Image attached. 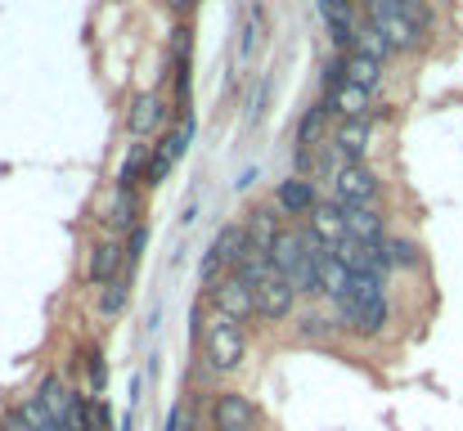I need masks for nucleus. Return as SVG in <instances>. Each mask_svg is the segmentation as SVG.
<instances>
[{
	"mask_svg": "<svg viewBox=\"0 0 463 431\" xmlns=\"http://www.w3.org/2000/svg\"><path fill=\"white\" fill-rule=\"evenodd\" d=\"M198 351H203L212 373H239L243 360H248V328L225 319V314H212V319H203Z\"/></svg>",
	"mask_w": 463,
	"mask_h": 431,
	"instance_id": "f257e3e1",
	"label": "nucleus"
},
{
	"mask_svg": "<svg viewBox=\"0 0 463 431\" xmlns=\"http://www.w3.org/2000/svg\"><path fill=\"white\" fill-rule=\"evenodd\" d=\"M333 180V202L337 207H378L383 198V180L369 162H337Z\"/></svg>",
	"mask_w": 463,
	"mask_h": 431,
	"instance_id": "f03ea898",
	"label": "nucleus"
},
{
	"mask_svg": "<svg viewBox=\"0 0 463 431\" xmlns=\"http://www.w3.org/2000/svg\"><path fill=\"white\" fill-rule=\"evenodd\" d=\"M333 310H337V323H346L360 337H378L387 328V319H392L387 296H355V292H346L342 301H333Z\"/></svg>",
	"mask_w": 463,
	"mask_h": 431,
	"instance_id": "7ed1b4c3",
	"label": "nucleus"
},
{
	"mask_svg": "<svg viewBox=\"0 0 463 431\" xmlns=\"http://www.w3.org/2000/svg\"><path fill=\"white\" fill-rule=\"evenodd\" d=\"M207 423H212V431H261V409L243 391H216Z\"/></svg>",
	"mask_w": 463,
	"mask_h": 431,
	"instance_id": "20e7f679",
	"label": "nucleus"
},
{
	"mask_svg": "<svg viewBox=\"0 0 463 431\" xmlns=\"http://www.w3.org/2000/svg\"><path fill=\"white\" fill-rule=\"evenodd\" d=\"M207 301H212V314H225L234 323L257 319V296H252V287L243 284L239 275H221V284L207 287Z\"/></svg>",
	"mask_w": 463,
	"mask_h": 431,
	"instance_id": "39448f33",
	"label": "nucleus"
},
{
	"mask_svg": "<svg viewBox=\"0 0 463 431\" xmlns=\"http://www.w3.org/2000/svg\"><path fill=\"white\" fill-rule=\"evenodd\" d=\"M252 296H257V319H266V323L288 319V314H293V305H298V292H293V284H288L284 275L261 279V284L252 287Z\"/></svg>",
	"mask_w": 463,
	"mask_h": 431,
	"instance_id": "423d86ee",
	"label": "nucleus"
},
{
	"mask_svg": "<svg viewBox=\"0 0 463 431\" xmlns=\"http://www.w3.org/2000/svg\"><path fill=\"white\" fill-rule=\"evenodd\" d=\"M319 18L337 45V54H351L355 50V27H360V14H355V0H319Z\"/></svg>",
	"mask_w": 463,
	"mask_h": 431,
	"instance_id": "0eeeda50",
	"label": "nucleus"
},
{
	"mask_svg": "<svg viewBox=\"0 0 463 431\" xmlns=\"http://www.w3.org/2000/svg\"><path fill=\"white\" fill-rule=\"evenodd\" d=\"M307 234L319 243V248H337V243H346V211H342L337 202L319 198V202L310 207V216H307Z\"/></svg>",
	"mask_w": 463,
	"mask_h": 431,
	"instance_id": "6e6552de",
	"label": "nucleus"
},
{
	"mask_svg": "<svg viewBox=\"0 0 463 431\" xmlns=\"http://www.w3.org/2000/svg\"><path fill=\"white\" fill-rule=\"evenodd\" d=\"M369 140H373V122L369 117H351V122L333 126L328 148L337 153V162H364L369 157Z\"/></svg>",
	"mask_w": 463,
	"mask_h": 431,
	"instance_id": "1a4fd4ad",
	"label": "nucleus"
},
{
	"mask_svg": "<svg viewBox=\"0 0 463 431\" xmlns=\"http://www.w3.org/2000/svg\"><path fill=\"white\" fill-rule=\"evenodd\" d=\"M369 23L387 36V45L396 50V54H414V50H423L428 45V32L419 27V23H410V18H401V14H369Z\"/></svg>",
	"mask_w": 463,
	"mask_h": 431,
	"instance_id": "9d476101",
	"label": "nucleus"
},
{
	"mask_svg": "<svg viewBox=\"0 0 463 431\" xmlns=\"http://www.w3.org/2000/svg\"><path fill=\"white\" fill-rule=\"evenodd\" d=\"M127 275V248L118 243V239H99L95 248H90V266H86V279L95 287H109L113 279H122Z\"/></svg>",
	"mask_w": 463,
	"mask_h": 431,
	"instance_id": "9b49d317",
	"label": "nucleus"
},
{
	"mask_svg": "<svg viewBox=\"0 0 463 431\" xmlns=\"http://www.w3.org/2000/svg\"><path fill=\"white\" fill-rule=\"evenodd\" d=\"M189 136H194V126L184 122L180 131H166L162 140L154 144V157H149V171H145V184H162L166 175H171V166L184 157V148H189Z\"/></svg>",
	"mask_w": 463,
	"mask_h": 431,
	"instance_id": "f8f14e48",
	"label": "nucleus"
},
{
	"mask_svg": "<svg viewBox=\"0 0 463 431\" xmlns=\"http://www.w3.org/2000/svg\"><path fill=\"white\" fill-rule=\"evenodd\" d=\"M315 279H319V296H328V301H342L351 292V270L333 257V248L315 252Z\"/></svg>",
	"mask_w": 463,
	"mask_h": 431,
	"instance_id": "ddd939ff",
	"label": "nucleus"
},
{
	"mask_svg": "<svg viewBox=\"0 0 463 431\" xmlns=\"http://www.w3.org/2000/svg\"><path fill=\"white\" fill-rule=\"evenodd\" d=\"M248 248H252V239H248V225H239V220H230V225H221L216 230V239H212V257L225 266V270H234L243 257H248Z\"/></svg>",
	"mask_w": 463,
	"mask_h": 431,
	"instance_id": "4468645a",
	"label": "nucleus"
},
{
	"mask_svg": "<svg viewBox=\"0 0 463 431\" xmlns=\"http://www.w3.org/2000/svg\"><path fill=\"white\" fill-rule=\"evenodd\" d=\"M346 211V239L373 248V243H387V225H383V211L378 207H342Z\"/></svg>",
	"mask_w": 463,
	"mask_h": 431,
	"instance_id": "2eb2a0df",
	"label": "nucleus"
},
{
	"mask_svg": "<svg viewBox=\"0 0 463 431\" xmlns=\"http://www.w3.org/2000/svg\"><path fill=\"white\" fill-rule=\"evenodd\" d=\"M315 202H319V198H315V184H310L307 175H288V180H279V189H275V207H279L284 216H310Z\"/></svg>",
	"mask_w": 463,
	"mask_h": 431,
	"instance_id": "dca6fc26",
	"label": "nucleus"
},
{
	"mask_svg": "<svg viewBox=\"0 0 463 431\" xmlns=\"http://www.w3.org/2000/svg\"><path fill=\"white\" fill-rule=\"evenodd\" d=\"M337 63H342V81H351V86H360V90H369V95L383 86V63H378V59L351 50V54H337Z\"/></svg>",
	"mask_w": 463,
	"mask_h": 431,
	"instance_id": "f3484780",
	"label": "nucleus"
},
{
	"mask_svg": "<svg viewBox=\"0 0 463 431\" xmlns=\"http://www.w3.org/2000/svg\"><path fill=\"white\" fill-rule=\"evenodd\" d=\"M328 108L337 113V122L369 117V108H373V95H369V90H360V86H351V81H337V86L328 90Z\"/></svg>",
	"mask_w": 463,
	"mask_h": 431,
	"instance_id": "a211bd4d",
	"label": "nucleus"
},
{
	"mask_svg": "<svg viewBox=\"0 0 463 431\" xmlns=\"http://www.w3.org/2000/svg\"><path fill=\"white\" fill-rule=\"evenodd\" d=\"M328 104H310L307 113H302V122H298V153H315V148H324L328 144Z\"/></svg>",
	"mask_w": 463,
	"mask_h": 431,
	"instance_id": "6ab92c4d",
	"label": "nucleus"
},
{
	"mask_svg": "<svg viewBox=\"0 0 463 431\" xmlns=\"http://www.w3.org/2000/svg\"><path fill=\"white\" fill-rule=\"evenodd\" d=\"M162 117H166V108H162L157 95H136V104H131V113H127V131H131L136 140H149L157 126H162Z\"/></svg>",
	"mask_w": 463,
	"mask_h": 431,
	"instance_id": "aec40b11",
	"label": "nucleus"
},
{
	"mask_svg": "<svg viewBox=\"0 0 463 431\" xmlns=\"http://www.w3.org/2000/svg\"><path fill=\"white\" fill-rule=\"evenodd\" d=\"M279 234H284V225H279V207H257L252 220H248V239H252V248H257V252H270Z\"/></svg>",
	"mask_w": 463,
	"mask_h": 431,
	"instance_id": "412c9836",
	"label": "nucleus"
},
{
	"mask_svg": "<svg viewBox=\"0 0 463 431\" xmlns=\"http://www.w3.org/2000/svg\"><path fill=\"white\" fill-rule=\"evenodd\" d=\"M109 220H113V230H127V234L140 225V202H136V189H127V184H113Z\"/></svg>",
	"mask_w": 463,
	"mask_h": 431,
	"instance_id": "4be33fe9",
	"label": "nucleus"
},
{
	"mask_svg": "<svg viewBox=\"0 0 463 431\" xmlns=\"http://www.w3.org/2000/svg\"><path fill=\"white\" fill-rule=\"evenodd\" d=\"M72 391H77V387H68L59 373H50V378H41L36 400H41V405H45V409H50L59 423H63V414H68V405H72Z\"/></svg>",
	"mask_w": 463,
	"mask_h": 431,
	"instance_id": "5701e85b",
	"label": "nucleus"
},
{
	"mask_svg": "<svg viewBox=\"0 0 463 431\" xmlns=\"http://www.w3.org/2000/svg\"><path fill=\"white\" fill-rule=\"evenodd\" d=\"M401 14V18H410V23H419L423 32L432 27V9H428V0H369V14Z\"/></svg>",
	"mask_w": 463,
	"mask_h": 431,
	"instance_id": "b1692460",
	"label": "nucleus"
},
{
	"mask_svg": "<svg viewBox=\"0 0 463 431\" xmlns=\"http://www.w3.org/2000/svg\"><path fill=\"white\" fill-rule=\"evenodd\" d=\"M355 50L369 54V59H378V63H387V59L396 54V50L387 45V36H383L373 23H360V27H355Z\"/></svg>",
	"mask_w": 463,
	"mask_h": 431,
	"instance_id": "393cba45",
	"label": "nucleus"
},
{
	"mask_svg": "<svg viewBox=\"0 0 463 431\" xmlns=\"http://www.w3.org/2000/svg\"><path fill=\"white\" fill-rule=\"evenodd\" d=\"M149 157H154V144H136L131 153H127V162H122V171H118V184H127V189H136L145 175L140 171H149Z\"/></svg>",
	"mask_w": 463,
	"mask_h": 431,
	"instance_id": "a878e982",
	"label": "nucleus"
},
{
	"mask_svg": "<svg viewBox=\"0 0 463 431\" xmlns=\"http://www.w3.org/2000/svg\"><path fill=\"white\" fill-rule=\"evenodd\" d=\"M63 431H95V400L72 391V405L63 414Z\"/></svg>",
	"mask_w": 463,
	"mask_h": 431,
	"instance_id": "bb28decb",
	"label": "nucleus"
},
{
	"mask_svg": "<svg viewBox=\"0 0 463 431\" xmlns=\"http://www.w3.org/2000/svg\"><path fill=\"white\" fill-rule=\"evenodd\" d=\"M333 333H337V319H328V314H302L298 319V337L302 342H333Z\"/></svg>",
	"mask_w": 463,
	"mask_h": 431,
	"instance_id": "cd10ccee",
	"label": "nucleus"
},
{
	"mask_svg": "<svg viewBox=\"0 0 463 431\" xmlns=\"http://www.w3.org/2000/svg\"><path fill=\"white\" fill-rule=\"evenodd\" d=\"M387 257H392V270H419L423 266V252L410 239H387Z\"/></svg>",
	"mask_w": 463,
	"mask_h": 431,
	"instance_id": "c85d7f7f",
	"label": "nucleus"
},
{
	"mask_svg": "<svg viewBox=\"0 0 463 431\" xmlns=\"http://www.w3.org/2000/svg\"><path fill=\"white\" fill-rule=\"evenodd\" d=\"M127 292H131V275H122V279H113V284L99 292V314H122V305H127Z\"/></svg>",
	"mask_w": 463,
	"mask_h": 431,
	"instance_id": "c756f323",
	"label": "nucleus"
},
{
	"mask_svg": "<svg viewBox=\"0 0 463 431\" xmlns=\"http://www.w3.org/2000/svg\"><path fill=\"white\" fill-rule=\"evenodd\" d=\"M122 248H127V275H136V266H140V257H145V248H149V225L140 220V225L127 234Z\"/></svg>",
	"mask_w": 463,
	"mask_h": 431,
	"instance_id": "7c9ffc66",
	"label": "nucleus"
},
{
	"mask_svg": "<svg viewBox=\"0 0 463 431\" xmlns=\"http://www.w3.org/2000/svg\"><path fill=\"white\" fill-rule=\"evenodd\" d=\"M86 373H90V391H104V382H109V364H104V351H99V346L86 351Z\"/></svg>",
	"mask_w": 463,
	"mask_h": 431,
	"instance_id": "2f4dec72",
	"label": "nucleus"
},
{
	"mask_svg": "<svg viewBox=\"0 0 463 431\" xmlns=\"http://www.w3.org/2000/svg\"><path fill=\"white\" fill-rule=\"evenodd\" d=\"M257 36H261V14H248V23H243V36H239V59H252V45H257Z\"/></svg>",
	"mask_w": 463,
	"mask_h": 431,
	"instance_id": "473e14b6",
	"label": "nucleus"
},
{
	"mask_svg": "<svg viewBox=\"0 0 463 431\" xmlns=\"http://www.w3.org/2000/svg\"><path fill=\"white\" fill-rule=\"evenodd\" d=\"M95 431H113V409L104 400H95Z\"/></svg>",
	"mask_w": 463,
	"mask_h": 431,
	"instance_id": "72a5a7b5",
	"label": "nucleus"
},
{
	"mask_svg": "<svg viewBox=\"0 0 463 431\" xmlns=\"http://www.w3.org/2000/svg\"><path fill=\"white\" fill-rule=\"evenodd\" d=\"M0 431H27L23 414H18V409H5V414H0Z\"/></svg>",
	"mask_w": 463,
	"mask_h": 431,
	"instance_id": "f704fd0d",
	"label": "nucleus"
},
{
	"mask_svg": "<svg viewBox=\"0 0 463 431\" xmlns=\"http://www.w3.org/2000/svg\"><path fill=\"white\" fill-rule=\"evenodd\" d=\"M166 5H171L175 14H184V9H189V5H198V0H166Z\"/></svg>",
	"mask_w": 463,
	"mask_h": 431,
	"instance_id": "c9c22d12",
	"label": "nucleus"
}]
</instances>
